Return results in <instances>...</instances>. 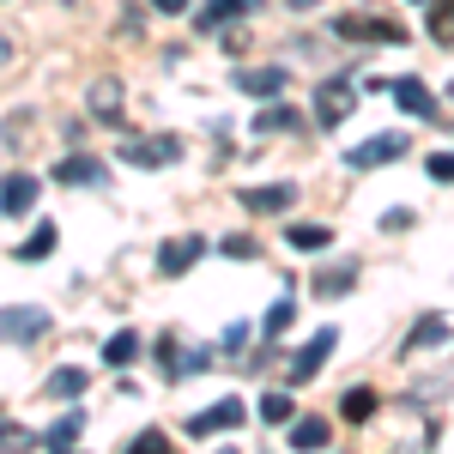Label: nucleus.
Returning <instances> with one entry per match:
<instances>
[{"label":"nucleus","instance_id":"obj_1","mask_svg":"<svg viewBox=\"0 0 454 454\" xmlns=\"http://www.w3.org/2000/svg\"><path fill=\"white\" fill-rule=\"evenodd\" d=\"M351 109H357V79H351V73L327 79V85L315 91V121H321V128H340Z\"/></svg>","mask_w":454,"mask_h":454},{"label":"nucleus","instance_id":"obj_2","mask_svg":"<svg viewBox=\"0 0 454 454\" xmlns=\"http://www.w3.org/2000/svg\"><path fill=\"white\" fill-rule=\"evenodd\" d=\"M158 370H164L170 382H188V376L212 370V351H188L176 333H164V340H158Z\"/></svg>","mask_w":454,"mask_h":454},{"label":"nucleus","instance_id":"obj_3","mask_svg":"<svg viewBox=\"0 0 454 454\" xmlns=\"http://www.w3.org/2000/svg\"><path fill=\"white\" fill-rule=\"evenodd\" d=\"M121 158H128L134 170H164V164H176V158H182V140H176V134H152V140H128V145H121Z\"/></svg>","mask_w":454,"mask_h":454},{"label":"nucleus","instance_id":"obj_4","mask_svg":"<svg viewBox=\"0 0 454 454\" xmlns=\"http://www.w3.org/2000/svg\"><path fill=\"white\" fill-rule=\"evenodd\" d=\"M394 158H406V134H370L364 145L346 152L351 170H382V164H394Z\"/></svg>","mask_w":454,"mask_h":454},{"label":"nucleus","instance_id":"obj_5","mask_svg":"<svg viewBox=\"0 0 454 454\" xmlns=\"http://www.w3.org/2000/svg\"><path fill=\"white\" fill-rule=\"evenodd\" d=\"M49 333V315L43 309H19V303H6L0 309V340H12V346H31Z\"/></svg>","mask_w":454,"mask_h":454},{"label":"nucleus","instance_id":"obj_6","mask_svg":"<svg viewBox=\"0 0 454 454\" xmlns=\"http://www.w3.org/2000/svg\"><path fill=\"white\" fill-rule=\"evenodd\" d=\"M243 419H248V406L224 394L218 406H207V412H194V419H188V436H212V430H243Z\"/></svg>","mask_w":454,"mask_h":454},{"label":"nucleus","instance_id":"obj_7","mask_svg":"<svg viewBox=\"0 0 454 454\" xmlns=\"http://www.w3.org/2000/svg\"><path fill=\"white\" fill-rule=\"evenodd\" d=\"M333 346H340V327H321L309 346L291 357V382H309V376H321V364L333 357Z\"/></svg>","mask_w":454,"mask_h":454},{"label":"nucleus","instance_id":"obj_8","mask_svg":"<svg viewBox=\"0 0 454 454\" xmlns=\"http://www.w3.org/2000/svg\"><path fill=\"white\" fill-rule=\"evenodd\" d=\"M267 0H207L200 12H194V31H224V25H237L248 12H261Z\"/></svg>","mask_w":454,"mask_h":454},{"label":"nucleus","instance_id":"obj_9","mask_svg":"<svg viewBox=\"0 0 454 454\" xmlns=\"http://www.w3.org/2000/svg\"><path fill=\"white\" fill-rule=\"evenodd\" d=\"M36 194H43V182H36L31 170L6 176V182H0V212H6V218H25V212L36 207Z\"/></svg>","mask_w":454,"mask_h":454},{"label":"nucleus","instance_id":"obj_10","mask_svg":"<svg viewBox=\"0 0 454 454\" xmlns=\"http://www.w3.org/2000/svg\"><path fill=\"white\" fill-rule=\"evenodd\" d=\"M333 31L346 43H406V31L387 25V19H333Z\"/></svg>","mask_w":454,"mask_h":454},{"label":"nucleus","instance_id":"obj_11","mask_svg":"<svg viewBox=\"0 0 454 454\" xmlns=\"http://www.w3.org/2000/svg\"><path fill=\"white\" fill-rule=\"evenodd\" d=\"M387 91L400 98L406 115H419V121H442V109H436V98H430V85H419V79H394Z\"/></svg>","mask_w":454,"mask_h":454},{"label":"nucleus","instance_id":"obj_12","mask_svg":"<svg viewBox=\"0 0 454 454\" xmlns=\"http://www.w3.org/2000/svg\"><path fill=\"white\" fill-rule=\"evenodd\" d=\"M200 254H207V237H176V243H164V254H158V273L176 279V273H188Z\"/></svg>","mask_w":454,"mask_h":454},{"label":"nucleus","instance_id":"obj_13","mask_svg":"<svg viewBox=\"0 0 454 454\" xmlns=\"http://www.w3.org/2000/svg\"><path fill=\"white\" fill-rule=\"evenodd\" d=\"M55 182H67V188H104L109 170L98 164V158H85V152H79V158H61V164H55Z\"/></svg>","mask_w":454,"mask_h":454},{"label":"nucleus","instance_id":"obj_14","mask_svg":"<svg viewBox=\"0 0 454 454\" xmlns=\"http://www.w3.org/2000/svg\"><path fill=\"white\" fill-rule=\"evenodd\" d=\"M351 285H357V261H333V267H321V273L309 279V291L327 303V297H346Z\"/></svg>","mask_w":454,"mask_h":454},{"label":"nucleus","instance_id":"obj_15","mask_svg":"<svg viewBox=\"0 0 454 454\" xmlns=\"http://www.w3.org/2000/svg\"><path fill=\"white\" fill-rule=\"evenodd\" d=\"M91 121L121 128V85H115V79H98V85H91Z\"/></svg>","mask_w":454,"mask_h":454},{"label":"nucleus","instance_id":"obj_16","mask_svg":"<svg viewBox=\"0 0 454 454\" xmlns=\"http://www.w3.org/2000/svg\"><path fill=\"white\" fill-rule=\"evenodd\" d=\"M237 200H243L248 212H285L291 200H297V188H291V182H273V188H243Z\"/></svg>","mask_w":454,"mask_h":454},{"label":"nucleus","instance_id":"obj_17","mask_svg":"<svg viewBox=\"0 0 454 454\" xmlns=\"http://www.w3.org/2000/svg\"><path fill=\"white\" fill-rule=\"evenodd\" d=\"M237 85H243L248 98H279V91H285V67H243V73H237Z\"/></svg>","mask_w":454,"mask_h":454},{"label":"nucleus","instance_id":"obj_18","mask_svg":"<svg viewBox=\"0 0 454 454\" xmlns=\"http://www.w3.org/2000/svg\"><path fill=\"white\" fill-rule=\"evenodd\" d=\"M85 387H91V376H85L79 364H67V370H55V376L43 382V394H49V400H79Z\"/></svg>","mask_w":454,"mask_h":454},{"label":"nucleus","instance_id":"obj_19","mask_svg":"<svg viewBox=\"0 0 454 454\" xmlns=\"http://www.w3.org/2000/svg\"><path fill=\"white\" fill-rule=\"evenodd\" d=\"M291 449H327V436H333V424L327 419H291Z\"/></svg>","mask_w":454,"mask_h":454},{"label":"nucleus","instance_id":"obj_20","mask_svg":"<svg viewBox=\"0 0 454 454\" xmlns=\"http://www.w3.org/2000/svg\"><path fill=\"white\" fill-rule=\"evenodd\" d=\"M254 412H261V424H273V430H285V424L297 419V400H291L285 387H273V394H261V406H254Z\"/></svg>","mask_w":454,"mask_h":454},{"label":"nucleus","instance_id":"obj_21","mask_svg":"<svg viewBox=\"0 0 454 454\" xmlns=\"http://www.w3.org/2000/svg\"><path fill=\"white\" fill-rule=\"evenodd\" d=\"M79 430H85V412H61V419L43 430V449H73V442H79Z\"/></svg>","mask_w":454,"mask_h":454},{"label":"nucleus","instance_id":"obj_22","mask_svg":"<svg viewBox=\"0 0 454 454\" xmlns=\"http://www.w3.org/2000/svg\"><path fill=\"white\" fill-rule=\"evenodd\" d=\"M430 346H449V321L442 315H424L412 327V340H406V351H430Z\"/></svg>","mask_w":454,"mask_h":454},{"label":"nucleus","instance_id":"obj_23","mask_svg":"<svg viewBox=\"0 0 454 454\" xmlns=\"http://www.w3.org/2000/svg\"><path fill=\"white\" fill-rule=\"evenodd\" d=\"M291 128H297V115H291L279 98H267V109L254 115V134H291Z\"/></svg>","mask_w":454,"mask_h":454},{"label":"nucleus","instance_id":"obj_24","mask_svg":"<svg viewBox=\"0 0 454 454\" xmlns=\"http://www.w3.org/2000/svg\"><path fill=\"white\" fill-rule=\"evenodd\" d=\"M376 406H382V400H376V387H351L340 412H346V424H364V419H376Z\"/></svg>","mask_w":454,"mask_h":454},{"label":"nucleus","instance_id":"obj_25","mask_svg":"<svg viewBox=\"0 0 454 454\" xmlns=\"http://www.w3.org/2000/svg\"><path fill=\"white\" fill-rule=\"evenodd\" d=\"M140 357V333L134 327H121V333H109V346H104V364H134Z\"/></svg>","mask_w":454,"mask_h":454},{"label":"nucleus","instance_id":"obj_26","mask_svg":"<svg viewBox=\"0 0 454 454\" xmlns=\"http://www.w3.org/2000/svg\"><path fill=\"white\" fill-rule=\"evenodd\" d=\"M285 243H291V248H327V243H333V231H327V224H291Z\"/></svg>","mask_w":454,"mask_h":454},{"label":"nucleus","instance_id":"obj_27","mask_svg":"<svg viewBox=\"0 0 454 454\" xmlns=\"http://www.w3.org/2000/svg\"><path fill=\"white\" fill-rule=\"evenodd\" d=\"M55 237H61V231H55V224L43 218V224L31 231V243L19 248V261H49V248H55Z\"/></svg>","mask_w":454,"mask_h":454},{"label":"nucleus","instance_id":"obj_28","mask_svg":"<svg viewBox=\"0 0 454 454\" xmlns=\"http://www.w3.org/2000/svg\"><path fill=\"white\" fill-rule=\"evenodd\" d=\"M430 36H436V43H454V0H436V12H430Z\"/></svg>","mask_w":454,"mask_h":454},{"label":"nucleus","instance_id":"obj_29","mask_svg":"<svg viewBox=\"0 0 454 454\" xmlns=\"http://www.w3.org/2000/svg\"><path fill=\"white\" fill-rule=\"evenodd\" d=\"M291 321H297V303H273V309H267V340H279Z\"/></svg>","mask_w":454,"mask_h":454},{"label":"nucleus","instance_id":"obj_30","mask_svg":"<svg viewBox=\"0 0 454 454\" xmlns=\"http://www.w3.org/2000/svg\"><path fill=\"white\" fill-rule=\"evenodd\" d=\"M424 170L436 176V182H454V152H430V158H424Z\"/></svg>","mask_w":454,"mask_h":454},{"label":"nucleus","instance_id":"obj_31","mask_svg":"<svg viewBox=\"0 0 454 454\" xmlns=\"http://www.w3.org/2000/svg\"><path fill=\"white\" fill-rule=\"evenodd\" d=\"M128 454H164V430H140V436L128 442Z\"/></svg>","mask_w":454,"mask_h":454},{"label":"nucleus","instance_id":"obj_32","mask_svg":"<svg viewBox=\"0 0 454 454\" xmlns=\"http://www.w3.org/2000/svg\"><path fill=\"white\" fill-rule=\"evenodd\" d=\"M224 254H231V261H254L261 248H254V237H224Z\"/></svg>","mask_w":454,"mask_h":454},{"label":"nucleus","instance_id":"obj_33","mask_svg":"<svg viewBox=\"0 0 454 454\" xmlns=\"http://www.w3.org/2000/svg\"><path fill=\"white\" fill-rule=\"evenodd\" d=\"M25 442H31V436H25L19 424H6V419H0V449H25Z\"/></svg>","mask_w":454,"mask_h":454},{"label":"nucleus","instance_id":"obj_34","mask_svg":"<svg viewBox=\"0 0 454 454\" xmlns=\"http://www.w3.org/2000/svg\"><path fill=\"white\" fill-rule=\"evenodd\" d=\"M406 224H412V212H406V207H394V212L382 218V231H406Z\"/></svg>","mask_w":454,"mask_h":454},{"label":"nucleus","instance_id":"obj_35","mask_svg":"<svg viewBox=\"0 0 454 454\" xmlns=\"http://www.w3.org/2000/svg\"><path fill=\"white\" fill-rule=\"evenodd\" d=\"M152 12H188V0H152Z\"/></svg>","mask_w":454,"mask_h":454},{"label":"nucleus","instance_id":"obj_36","mask_svg":"<svg viewBox=\"0 0 454 454\" xmlns=\"http://www.w3.org/2000/svg\"><path fill=\"white\" fill-rule=\"evenodd\" d=\"M6 61H12V43H6V36H0V67H6Z\"/></svg>","mask_w":454,"mask_h":454},{"label":"nucleus","instance_id":"obj_37","mask_svg":"<svg viewBox=\"0 0 454 454\" xmlns=\"http://www.w3.org/2000/svg\"><path fill=\"white\" fill-rule=\"evenodd\" d=\"M291 6H297V12H309V6H315V0H291Z\"/></svg>","mask_w":454,"mask_h":454},{"label":"nucleus","instance_id":"obj_38","mask_svg":"<svg viewBox=\"0 0 454 454\" xmlns=\"http://www.w3.org/2000/svg\"><path fill=\"white\" fill-rule=\"evenodd\" d=\"M449 98H454V85H449Z\"/></svg>","mask_w":454,"mask_h":454}]
</instances>
